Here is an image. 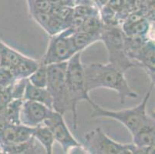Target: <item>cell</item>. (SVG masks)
Segmentation results:
<instances>
[{
  "label": "cell",
  "mask_w": 155,
  "mask_h": 154,
  "mask_svg": "<svg viewBox=\"0 0 155 154\" xmlns=\"http://www.w3.org/2000/svg\"><path fill=\"white\" fill-rule=\"evenodd\" d=\"M86 89L88 93L97 89L105 88L116 91L121 104H124L127 99L138 97L129 86L125 73L111 63H94L84 65Z\"/></svg>",
  "instance_id": "1"
},
{
  "label": "cell",
  "mask_w": 155,
  "mask_h": 154,
  "mask_svg": "<svg viewBox=\"0 0 155 154\" xmlns=\"http://www.w3.org/2000/svg\"><path fill=\"white\" fill-rule=\"evenodd\" d=\"M153 87V84H151L150 88L146 93L143 100L137 106L132 108L125 109L118 111L107 110L100 106L93 101L90 103L93 108L91 117V118L106 117V118L115 120L121 124H123L132 135L143 125L150 121L154 120V118L148 115L147 112V106L151 95Z\"/></svg>",
  "instance_id": "2"
},
{
  "label": "cell",
  "mask_w": 155,
  "mask_h": 154,
  "mask_svg": "<svg viewBox=\"0 0 155 154\" xmlns=\"http://www.w3.org/2000/svg\"><path fill=\"white\" fill-rule=\"evenodd\" d=\"M82 52H77L68 61L66 73V83L71 103L73 119V128L77 129V105L79 102L85 100L89 103H92L85 84L84 64L81 60Z\"/></svg>",
  "instance_id": "3"
},
{
  "label": "cell",
  "mask_w": 155,
  "mask_h": 154,
  "mask_svg": "<svg viewBox=\"0 0 155 154\" xmlns=\"http://www.w3.org/2000/svg\"><path fill=\"white\" fill-rule=\"evenodd\" d=\"M67 62L47 65L46 89L53 99V110L64 115L72 106L66 83Z\"/></svg>",
  "instance_id": "4"
},
{
  "label": "cell",
  "mask_w": 155,
  "mask_h": 154,
  "mask_svg": "<svg viewBox=\"0 0 155 154\" xmlns=\"http://www.w3.org/2000/svg\"><path fill=\"white\" fill-rule=\"evenodd\" d=\"M125 35L119 25L105 26L101 34V41L107 50L108 63L126 73L134 63L130 59L125 50Z\"/></svg>",
  "instance_id": "5"
},
{
  "label": "cell",
  "mask_w": 155,
  "mask_h": 154,
  "mask_svg": "<svg viewBox=\"0 0 155 154\" xmlns=\"http://www.w3.org/2000/svg\"><path fill=\"white\" fill-rule=\"evenodd\" d=\"M84 147L91 154H139L133 143L124 144L109 137L101 128H97L85 135Z\"/></svg>",
  "instance_id": "6"
},
{
  "label": "cell",
  "mask_w": 155,
  "mask_h": 154,
  "mask_svg": "<svg viewBox=\"0 0 155 154\" xmlns=\"http://www.w3.org/2000/svg\"><path fill=\"white\" fill-rule=\"evenodd\" d=\"M74 31L70 27L52 36L41 62L46 65L67 62L79 52L73 41Z\"/></svg>",
  "instance_id": "7"
},
{
  "label": "cell",
  "mask_w": 155,
  "mask_h": 154,
  "mask_svg": "<svg viewBox=\"0 0 155 154\" xmlns=\"http://www.w3.org/2000/svg\"><path fill=\"white\" fill-rule=\"evenodd\" d=\"M43 123L50 128L55 141L60 144L64 152L73 153L77 150L79 153H87L84 145L80 143L70 132L61 113L53 110Z\"/></svg>",
  "instance_id": "8"
},
{
  "label": "cell",
  "mask_w": 155,
  "mask_h": 154,
  "mask_svg": "<svg viewBox=\"0 0 155 154\" xmlns=\"http://www.w3.org/2000/svg\"><path fill=\"white\" fill-rule=\"evenodd\" d=\"M154 41L149 39L140 46L127 53L130 59L135 64L146 70L150 76L151 84L154 85Z\"/></svg>",
  "instance_id": "9"
},
{
  "label": "cell",
  "mask_w": 155,
  "mask_h": 154,
  "mask_svg": "<svg viewBox=\"0 0 155 154\" xmlns=\"http://www.w3.org/2000/svg\"><path fill=\"white\" fill-rule=\"evenodd\" d=\"M53 110L32 100H23L20 111V123L30 127H36L43 123Z\"/></svg>",
  "instance_id": "10"
},
{
  "label": "cell",
  "mask_w": 155,
  "mask_h": 154,
  "mask_svg": "<svg viewBox=\"0 0 155 154\" xmlns=\"http://www.w3.org/2000/svg\"><path fill=\"white\" fill-rule=\"evenodd\" d=\"M154 120H152L132 134V143L141 149L144 154L154 153Z\"/></svg>",
  "instance_id": "11"
},
{
  "label": "cell",
  "mask_w": 155,
  "mask_h": 154,
  "mask_svg": "<svg viewBox=\"0 0 155 154\" xmlns=\"http://www.w3.org/2000/svg\"><path fill=\"white\" fill-rule=\"evenodd\" d=\"M23 100L38 102L53 110V99L46 87L42 88L33 86L28 81V80L24 92Z\"/></svg>",
  "instance_id": "12"
},
{
  "label": "cell",
  "mask_w": 155,
  "mask_h": 154,
  "mask_svg": "<svg viewBox=\"0 0 155 154\" xmlns=\"http://www.w3.org/2000/svg\"><path fill=\"white\" fill-rule=\"evenodd\" d=\"M39 62L24 55L20 62L15 66L10 69L15 80L27 79L39 67Z\"/></svg>",
  "instance_id": "13"
},
{
  "label": "cell",
  "mask_w": 155,
  "mask_h": 154,
  "mask_svg": "<svg viewBox=\"0 0 155 154\" xmlns=\"http://www.w3.org/2000/svg\"><path fill=\"white\" fill-rule=\"evenodd\" d=\"M32 136L36 139V140L38 141L41 144V146L44 148L46 153H53L55 139L53 137V133L51 132L49 127H47L43 123L34 127Z\"/></svg>",
  "instance_id": "14"
},
{
  "label": "cell",
  "mask_w": 155,
  "mask_h": 154,
  "mask_svg": "<svg viewBox=\"0 0 155 154\" xmlns=\"http://www.w3.org/2000/svg\"><path fill=\"white\" fill-rule=\"evenodd\" d=\"M1 151L4 153L22 154V153H39L41 149L36 143V139L33 136L25 142L1 146Z\"/></svg>",
  "instance_id": "15"
},
{
  "label": "cell",
  "mask_w": 155,
  "mask_h": 154,
  "mask_svg": "<svg viewBox=\"0 0 155 154\" xmlns=\"http://www.w3.org/2000/svg\"><path fill=\"white\" fill-rule=\"evenodd\" d=\"M22 99H14L5 106L3 113L0 116H2L11 124H20V111L22 107Z\"/></svg>",
  "instance_id": "16"
},
{
  "label": "cell",
  "mask_w": 155,
  "mask_h": 154,
  "mask_svg": "<svg viewBox=\"0 0 155 154\" xmlns=\"http://www.w3.org/2000/svg\"><path fill=\"white\" fill-rule=\"evenodd\" d=\"M73 41L77 49L79 52H82L84 49L94 44L97 41H101V35L93 34L84 31H77L73 35Z\"/></svg>",
  "instance_id": "17"
},
{
  "label": "cell",
  "mask_w": 155,
  "mask_h": 154,
  "mask_svg": "<svg viewBox=\"0 0 155 154\" xmlns=\"http://www.w3.org/2000/svg\"><path fill=\"white\" fill-rule=\"evenodd\" d=\"M23 56V54L9 47V46L4 44L3 53H2V61L0 66H5L9 69H12L20 62Z\"/></svg>",
  "instance_id": "18"
},
{
  "label": "cell",
  "mask_w": 155,
  "mask_h": 154,
  "mask_svg": "<svg viewBox=\"0 0 155 154\" xmlns=\"http://www.w3.org/2000/svg\"><path fill=\"white\" fill-rule=\"evenodd\" d=\"M27 80L33 86L46 88L47 84V65L39 62V67L28 77Z\"/></svg>",
  "instance_id": "19"
},
{
  "label": "cell",
  "mask_w": 155,
  "mask_h": 154,
  "mask_svg": "<svg viewBox=\"0 0 155 154\" xmlns=\"http://www.w3.org/2000/svg\"><path fill=\"white\" fill-rule=\"evenodd\" d=\"M29 12H51L53 4L50 0H27Z\"/></svg>",
  "instance_id": "20"
},
{
  "label": "cell",
  "mask_w": 155,
  "mask_h": 154,
  "mask_svg": "<svg viewBox=\"0 0 155 154\" xmlns=\"http://www.w3.org/2000/svg\"><path fill=\"white\" fill-rule=\"evenodd\" d=\"M73 16L80 17L83 19H87L92 16H100L99 10L91 5L81 4L73 8Z\"/></svg>",
  "instance_id": "21"
},
{
  "label": "cell",
  "mask_w": 155,
  "mask_h": 154,
  "mask_svg": "<svg viewBox=\"0 0 155 154\" xmlns=\"http://www.w3.org/2000/svg\"><path fill=\"white\" fill-rule=\"evenodd\" d=\"M33 129L34 127L28 126L22 123L16 125V143L30 139L33 136Z\"/></svg>",
  "instance_id": "22"
},
{
  "label": "cell",
  "mask_w": 155,
  "mask_h": 154,
  "mask_svg": "<svg viewBox=\"0 0 155 154\" xmlns=\"http://www.w3.org/2000/svg\"><path fill=\"white\" fill-rule=\"evenodd\" d=\"M26 83H27V79H20V80H15V82L10 87L12 100L14 99H22L23 100Z\"/></svg>",
  "instance_id": "23"
},
{
  "label": "cell",
  "mask_w": 155,
  "mask_h": 154,
  "mask_svg": "<svg viewBox=\"0 0 155 154\" xmlns=\"http://www.w3.org/2000/svg\"><path fill=\"white\" fill-rule=\"evenodd\" d=\"M15 78L10 69L0 66V87L2 88H8L15 82Z\"/></svg>",
  "instance_id": "24"
},
{
  "label": "cell",
  "mask_w": 155,
  "mask_h": 154,
  "mask_svg": "<svg viewBox=\"0 0 155 154\" xmlns=\"http://www.w3.org/2000/svg\"><path fill=\"white\" fill-rule=\"evenodd\" d=\"M127 2V0H108L107 5L114 9L117 13L119 14L124 11L128 12L126 8Z\"/></svg>",
  "instance_id": "25"
},
{
  "label": "cell",
  "mask_w": 155,
  "mask_h": 154,
  "mask_svg": "<svg viewBox=\"0 0 155 154\" xmlns=\"http://www.w3.org/2000/svg\"><path fill=\"white\" fill-rule=\"evenodd\" d=\"M8 124H9V123L7 122V120L4 117L0 116V135L2 134V133L3 132V130Z\"/></svg>",
  "instance_id": "26"
},
{
  "label": "cell",
  "mask_w": 155,
  "mask_h": 154,
  "mask_svg": "<svg viewBox=\"0 0 155 154\" xmlns=\"http://www.w3.org/2000/svg\"><path fill=\"white\" fill-rule=\"evenodd\" d=\"M94 1H95L96 4H97V7H99V8H101L102 7H104L108 2V0H94Z\"/></svg>",
  "instance_id": "27"
},
{
  "label": "cell",
  "mask_w": 155,
  "mask_h": 154,
  "mask_svg": "<svg viewBox=\"0 0 155 154\" xmlns=\"http://www.w3.org/2000/svg\"><path fill=\"white\" fill-rule=\"evenodd\" d=\"M4 44H5V43H3V42L0 41V64H1V61H2V53H3Z\"/></svg>",
  "instance_id": "28"
},
{
  "label": "cell",
  "mask_w": 155,
  "mask_h": 154,
  "mask_svg": "<svg viewBox=\"0 0 155 154\" xmlns=\"http://www.w3.org/2000/svg\"><path fill=\"white\" fill-rule=\"evenodd\" d=\"M2 90H3V88H2V87H0V92L2 91Z\"/></svg>",
  "instance_id": "29"
},
{
  "label": "cell",
  "mask_w": 155,
  "mask_h": 154,
  "mask_svg": "<svg viewBox=\"0 0 155 154\" xmlns=\"http://www.w3.org/2000/svg\"><path fill=\"white\" fill-rule=\"evenodd\" d=\"M0 152H1V149H0Z\"/></svg>",
  "instance_id": "30"
}]
</instances>
